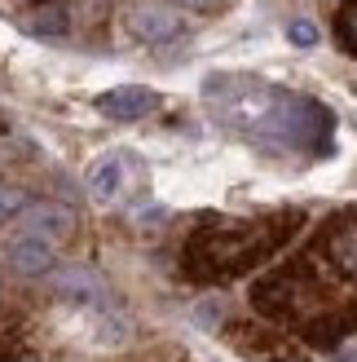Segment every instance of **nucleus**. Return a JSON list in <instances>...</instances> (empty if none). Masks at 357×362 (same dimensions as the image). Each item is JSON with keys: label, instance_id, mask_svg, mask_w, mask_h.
<instances>
[{"label": "nucleus", "instance_id": "nucleus-1", "mask_svg": "<svg viewBox=\"0 0 357 362\" xmlns=\"http://www.w3.org/2000/svg\"><path fill=\"white\" fill-rule=\"evenodd\" d=\"M203 102L221 129L238 133L270 151H313L331 146L335 115L313 98H296L256 76H212L203 84Z\"/></svg>", "mask_w": 357, "mask_h": 362}, {"label": "nucleus", "instance_id": "nucleus-2", "mask_svg": "<svg viewBox=\"0 0 357 362\" xmlns=\"http://www.w3.org/2000/svg\"><path fill=\"white\" fill-rule=\"evenodd\" d=\"M296 226H300V216H274V221H243V226L199 230L186 247V265H190V274H199V279L238 274V269L256 265L260 257H270Z\"/></svg>", "mask_w": 357, "mask_h": 362}, {"label": "nucleus", "instance_id": "nucleus-3", "mask_svg": "<svg viewBox=\"0 0 357 362\" xmlns=\"http://www.w3.org/2000/svg\"><path fill=\"white\" fill-rule=\"evenodd\" d=\"M155 106H159V98L150 93L146 84H119V88H111V93L97 98V111H102L106 119H119V124L146 119Z\"/></svg>", "mask_w": 357, "mask_h": 362}, {"label": "nucleus", "instance_id": "nucleus-4", "mask_svg": "<svg viewBox=\"0 0 357 362\" xmlns=\"http://www.w3.org/2000/svg\"><path fill=\"white\" fill-rule=\"evenodd\" d=\"M71 230H75V212L62 204H35L23 212V234L31 239H71Z\"/></svg>", "mask_w": 357, "mask_h": 362}, {"label": "nucleus", "instance_id": "nucleus-5", "mask_svg": "<svg viewBox=\"0 0 357 362\" xmlns=\"http://www.w3.org/2000/svg\"><path fill=\"white\" fill-rule=\"evenodd\" d=\"M128 23H133V31L146 45H168V40L181 35V18H176L172 9H164V5H141V9H133Z\"/></svg>", "mask_w": 357, "mask_h": 362}, {"label": "nucleus", "instance_id": "nucleus-6", "mask_svg": "<svg viewBox=\"0 0 357 362\" xmlns=\"http://www.w3.org/2000/svg\"><path fill=\"white\" fill-rule=\"evenodd\" d=\"M5 261H9V269H13V274H27V279H35V274H49V269H53V243L23 234V239H13V243H9Z\"/></svg>", "mask_w": 357, "mask_h": 362}, {"label": "nucleus", "instance_id": "nucleus-7", "mask_svg": "<svg viewBox=\"0 0 357 362\" xmlns=\"http://www.w3.org/2000/svg\"><path fill=\"white\" fill-rule=\"evenodd\" d=\"M18 27H23L27 35H35V40H58V35L71 31V18L62 5H49V0H35V5L23 9V18H18Z\"/></svg>", "mask_w": 357, "mask_h": 362}, {"label": "nucleus", "instance_id": "nucleus-8", "mask_svg": "<svg viewBox=\"0 0 357 362\" xmlns=\"http://www.w3.org/2000/svg\"><path fill=\"white\" fill-rule=\"evenodd\" d=\"M53 292L66 296V300H106V283L93 274V269H84V265H66L53 274Z\"/></svg>", "mask_w": 357, "mask_h": 362}, {"label": "nucleus", "instance_id": "nucleus-9", "mask_svg": "<svg viewBox=\"0 0 357 362\" xmlns=\"http://www.w3.org/2000/svg\"><path fill=\"white\" fill-rule=\"evenodd\" d=\"M327 257L335 269L357 274V221H340L327 230Z\"/></svg>", "mask_w": 357, "mask_h": 362}, {"label": "nucleus", "instance_id": "nucleus-10", "mask_svg": "<svg viewBox=\"0 0 357 362\" xmlns=\"http://www.w3.org/2000/svg\"><path fill=\"white\" fill-rule=\"evenodd\" d=\"M123 181H128V168H123V159H119V155L102 159V164L88 173V186H93V194H97V199H119Z\"/></svg>", "mask_w": 357, "mask_h": 362}, {"label": "nucleus", "instance_id": "nucleus-11", "mask_svg": "<svg viewBox=\"0 0 357 362\" xmlns=\"http://www.w3.org/2000/svg\"><path fill=\"white\" fill-rule=\"evenodd\" d=\"M18 212H27V194L13 190V186H0V226L13 221Z\"/></svg>", "mask_w": 357, "mask_h": 362}, {"label": "nucleus", "instance_id": "nucleus-12", "mask_svg": "<svg viewBox=\"0 0 357 362\" xmlns=\"http://www.w3.org/2000/svg\"><path fill=\"white\" fill-rule=\"evenodd\" d=\"M340 40L357 53V0H344V9H340Z\"/></svg>", "mask_w": 357, "mask_h": 362}, {"label": "nucleus", "instance_id": "nucleus-13", "mask_svg": "<svg viewBox=\"0 0 357 362\" xmlns=\"http://www.w3.org/2000/svg\"><path fill=\"white\" fill-rule=\"evenodd\" d=\"M287 35H291V45H305V49L317 45V27H313V23H291Z\"/></svg>", "mask_w": 357, "mask_h": 362}]
</instances>
